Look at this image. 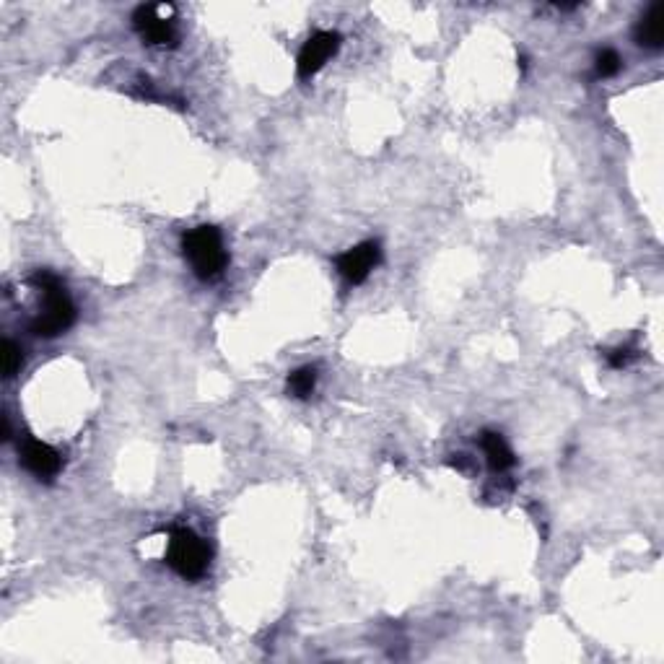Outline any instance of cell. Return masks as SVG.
Masks as SVG:
<instances>
[{
    "label": "cell",
    "mask_w": 664,
    "mask_h": 664,
    "mask_svg": "<svg viewBox=\"0 0 664 664\" xmlns=\"http://www.w3.org/2000/svg\"><path fill=\"white\" fill-rule=\"evenodd\" d=\"M21 348L13 340H6L3 343V374H6V379L16 377L21 371V364H24V356H21Z\"/></svg>",
    "instance_id": "cell-12"
},
{
    "label": "cell",
    "mask_w": 664,
    "mask_h": 664,
    "mask_svg": "<svg viewBox=\"0 0 664 664\" xmlns=\"http://www.w3.org/2000/svg\"><path fill=\"white\" fill-rule=\"evenodd\" d=\"M174 6H141L135 11V32L141 34L146 45L174 47L177 45V26L172 21Z\"/></svg>",
    "instance_id": "cell-4"
},
{
    "label": "cell",
    "mask_w": 664,
    "mask_h": 664,
    "mask_svg": "<svg viewBox=\"0 0 664 664\" xmlns=\"http://www.w3.org/2000/svg\"><path fill=\"white\" fill-rule=\"evenodd\" d=\"M480 447L486 452L488 465H491L493 473H506V470L514 467V462H517L504 436L496 434V431H483V434H480Z\"/></svg>",
    "instance_id": "cell-9"
},
{
    "label": "cell",
    "mask_w": 664,
    "mask_h": 664,
    "mask_svg": "<svg viewBox=\"0 0 664 664\" xmlns=\"http://www.w3.org/2000/svg\"><path fill=\"white\" fill-rule=\"evenodd\" d=\"M379 260H382V249H379L377 242H364L356 244L353 249L343 252V255L335 260L338 265V273L343 275L345 281L358 286V283H364L366 278L371 275V270L377 268Z\"/></svg>",
    "instance_id": "cell-5"
},
{
    "label": "cell",
    "mask_w": 664,
    "mask_h": 664,
    "mask_svg": "<svg viewBox=\"0 0 664 664\" xmlns=\"http://www.w3.org/2000/svg\"><path fill=\"white\" fill-rule=\"evenodd\" d=\"M314 387H317V369L314 366H301V369L288 374V395L307 400L314 392Z\"/></svg>",
    "instance_id": "cell-10"
},
{
    "label": "cell",
    "mask_w": 664,
    "mask_h": 664,
    "mask_svg": "<svg viewBox=\"0 0 664 664\" xmlns=\"http://www.w3.org/2000/svg\"><path fill=\"white\" fill-rule=\"evenodd\" d=\"M610 366H615V369H623V366H628L636 358V353L631 351V348H618V351L610 353Z\"/></svg>",
    "instance_id": "cell-13"
},
{
    "label": "cell",
    "mask_w": 664,
    "mask_h": 664,
    "mask_svg": "<svg viewBox=\"0 0 664 664\" xmlns=\"http://www.w3.org/2000/svg\"><path fill=\"white\" fill-rule=\"evenodd\" d=\"M636 42L646 50H659L664 45V3H654L636 24Z\"/></svg>",
    "instance_id": "cell-8"
},
{
    "label": "cell",
    "mask_w": 664,
    "mask_h": 664,
    "mask_svg": "<svg viewBox=\"0 0 664 664\" xmlns=\"http://www.w3.org/2000/svg\"><path fill=\"white\" fill-rule=\"evenodd\" d=\"M620 68H623V58H620L613 47H605V50L597 52V58H594V73H597V78L615 76Z\"/></svg>",
    "instance_id": "cell-11"
},
{
    "label": "cell",
    "mask_w": 664,
    "mask_h": 664,
    "mask_svg": "<svg viewBox=\"0 0 664 664\" xmlns=\"http://www.w3.org/2000/svg\"><path fill=\"white\" fill-rule=\"evenodd\" d=\"M21 462L29 473L37 480H52L60 473L63 467V457H60L50 444L37 439H26L24 447H21Z\"/></svg>",
    "instance_id": "cell-7"
},
{
    "label": "cell",
    "mask_w": 664,
    "mask_h": 664,
    "mask_svg": "<svg viewBox=\"0 0 664 664\" xmlns=\"http://www.w3.org/2000/svg\"><path fill=\"white\" fill-rule=\"evenodd\" d=\"M166 563L177 571L182 579H200L211 566V548L203 537L192 530L179 527L169 535L166 545Z\"/></svg>",
    "instance_id": "cell-3"
},
{
    "label": "cell",
    "mask_w": 664,
    "mask_h": 664,
    "mask_svg": "<svg viewBox=\"0 0 664 664\" xmlns=\"http://www.w3.org/2000/svg\"><path fill=\"white\" fill-rule=\"evenodd\" d=\"M340 47V34L338 32H317L309 37V42L301 47L299 52V63H296V71L299 78H312L314 73L325 68L327 60L338 52Z\"/></svg>",
    "instance_id": "cell-6"
},
{
    "label": "cell",
    "mask_w": 664,
    "mask_h": 664,
    "mask_svg": "<svg viewBox=\"0 0 664 664\" xmlns=\"http://www.w3.org/2000/svg\"><path fill=\"white\" fill-rule=\"evenodd\" d=\"M32 283L45 296V309L32 322L34 335L55 338V335H63L65 330H71L73 322H76V304L71 301L63 283L52 273H37Z\"/></svg>",
    "instance_id": "cell-1"
},
{
    "label": "cell",
    "mask_w": 664,
    "mask_h": 664,
    "mask_svg": "<svg viewBox=\"0 0 664 664\" xmlns=\"http://www.w3.org/2000/svg\"><path fill=\"white\" fill-rule=\"evenodd\" d=\"M182 249L190 260L192 273L198 275L200 281H213L229 265V252H226L224 237L216 226L205 224L187 231L185 239H182Z\"/></svg>",
    "instance_id": "cell-2"
}]
</instances>
